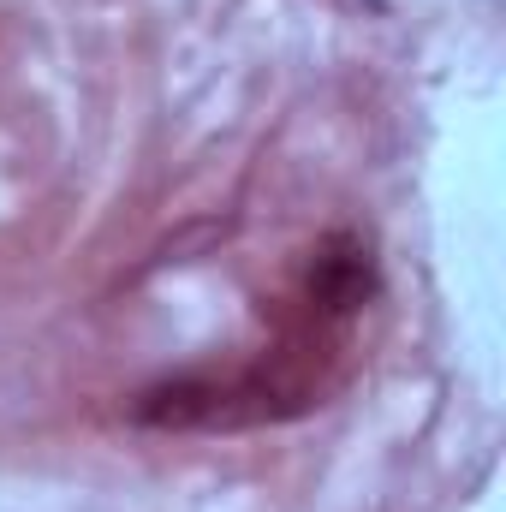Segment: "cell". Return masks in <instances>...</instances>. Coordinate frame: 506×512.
Wrapping results in <instances>:
<instances>
[{
    "label": "cell",
    "mask_w": 506,
    "mask_h": 512,
    "mask_svg": "<svg viewBox=\"0 0 506 512\" xmlns=\"http://www.w3.org/2000/svg\"><path fill=\"white\" fill-rule=\"evenodd\" d=\"M304 298L322 322H352L370 298H376V256L358 233H328L316 256H310V274H304Z\"/></svg>",
    "instance_id": "6da1fadb"
}]
</instances>
